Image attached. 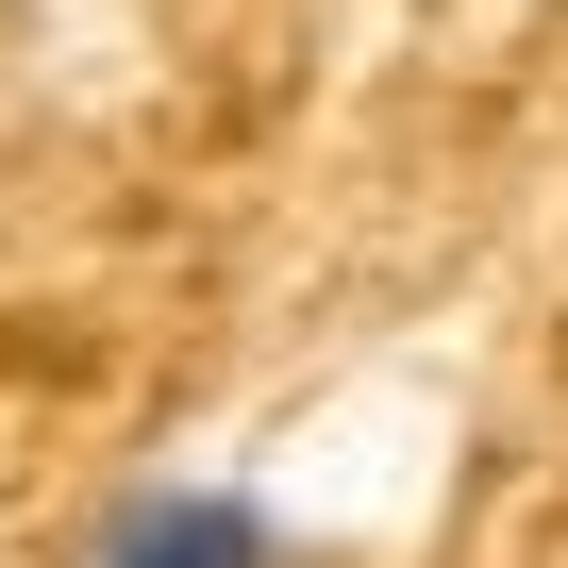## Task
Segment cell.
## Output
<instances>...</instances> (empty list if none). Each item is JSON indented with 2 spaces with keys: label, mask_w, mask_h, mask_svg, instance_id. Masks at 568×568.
I'll use <instances>...</instances> for the list:
<instances>
[{
  "label": "cell",
  "mask_w": 568,
  "mask_h": 568,
  "mask_svg": "<svg viewBox=\"0 0 568 568\" xmlns=\"http://www.w3.org/2000/svg\"><path fill=\"white\" fill-rule=\"evenodd\" d=\"M84 568H284V518L251 468H151L101 501V551Z\"/></svg>",
  "instance_id": "cell-1"
}]
</instances>
